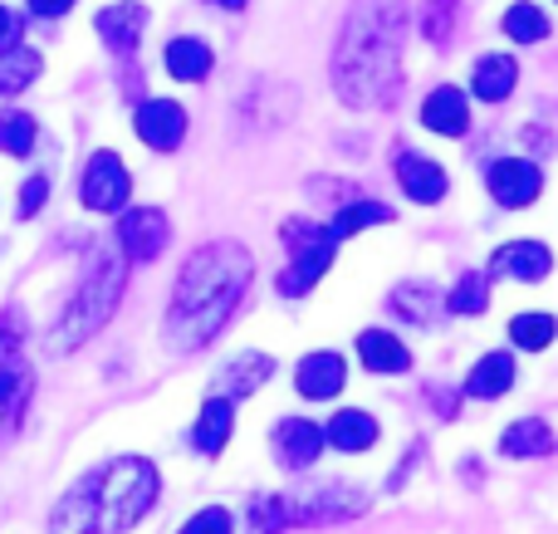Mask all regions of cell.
I'll return each mask as SVG.
<instances>
[{
	"mask_svg": "<svg viewBox=\"0 0 558 534\" xmlns=\"http://www.w3.org/2000/svg\"><path fill=\"white\" fill-rule=\"evenodd\" d=\"M255 280V255L241 241H211L182 265L172 284V304H167V349L196 353L231 324L241 300L251 294Z\"/></svg>",
	"mask_w": 558,
	"mask_h": 534,
	"instance_id": "cell-1",
	"label": "cell"
},
{
	"mask_svg": "<svg viewBox=\"0 0 558 534\" xmlns=\"http://www.w3.org/2000/svg\"><path fill=\"white\" fill-rule=\"evenodd\" d=\"M407 0H357L333 49V88L353 108L392 104L402 84Z\"/></svg>",
	"mask_w": 558,
	"mask_h": 534,
	"instance_id": "cell-2",
	"label": "cell"
},
{
	"mask_svg": "<svg viewBox=\"0 0 558 534\" xmlns=\"http://www.w3.org/2000/svg\"><path fill=\"white\" fill-rule=\"evenodd\" d=\"M162 476L147 457H118L84 476L54 510L59 534H128L157 506Z\"/></svg>",
	"mask_w": 558,
	"mask_h": 534,
	"instance_id": "cell-3",
	"label": "cell"
},
{
	"mask_svg": "<svg viewBox=\"0 0 558 534\" xmlns=\"http://www.w3.org/2000/svg\"><path fill=\"white\" fill-rule=\"evenodd\" d=\"M123 284H128V260L113 251V245H98L88 270H84V280H78V290L69 294L64 314H59V324H54L59 353L84 349V343L113 319L118 300H123Z\"/></svg>",
	"mask_w": 558,
	"mask_h": 534,
	"instance_id": "cell-4",
	"label": "cell"
},
{
	"mask_svg": "<svg viewBox=\"0 0 558 534\" xmlns=\"http://www.w3.org/2000/svg\"><path fill=\"white\" fill-rule=\"evenodd\" d=\"M279 241L294 251L289 270L279 275V294L299 300V294H308L318 280H324V270H333L338 241L324 231V226H308V221H284V226H279Z\"/></svg>",
	"mask_w": 558,
	"mask_h": 534,
	"instance_id": "cell-5",
	"label": "cell"
},
{
	"mask_svg": "<svg viewBox=\"0 0 558 534\" xmlns=\"http://www.w3.org/2000/svg\"><path fill=\"white\" fill-rule=\"evenodd\" d=\"M128 196H133V177H128L123 157L118 153H94L84 162V177H78V202L88 211H123Z\"/></svg>",
	"mask_w": 558,
	"mask_h": 534,
	"instance_id": "cell-6",
	"label": "cell"
},
{
	"mask_svg": "<svg viewBox=\"0 0 558 534\" xmlns=\"http://www.w3.org/2000/svg\"><path fill=\"white\" fill-rule=\"evenodd\" d=\"M167 235H172V226H167V216L157 211V206H133V211H123V221H118V245H123V260H133V265L157 260Z\"/></svg>",
	"mask_w": 558,
	"mask_h": 534,
	"instance_id": "cell-7",
	"label": "cell"
},
{
	"mask_svg": "<svg viewBox=\"0 0 558 534\" xmlns=\"http://www.w3.org/2000/svg\"><path fill=\"white\" fill-rule=\"evenodd\" d=\"M485 186H490V196L500 206H510V211H520V206H534L544 192V172L534 162H524V157H500V162L490 167V177H485Z\"/></svg>",
	"mask_w": 558,
	"mask_h": 534,
	"instance_id": "cell-8",
	"label": "cell"
},
{
	"mask_svg": "<svg viewBox=\"0 0 558 534\" xmlns=\"http://www.w3.org/2000/svg\"><path fill=\"white\" fill-rule=\"evenodd\" d=\"M133 128L153 153H177L182 137H186V108L172 104V98H147V104L137 108Z\"/></svg>",
	"mask_w": 558,
	"mask_h": 534,
	"instance_id": "cell-9",
	"label": "cell"
},
{
	"mask_svg": "<svg viewBox=\"0 0 558 534\" xmlns=\"http://www.w3.org/2000/svg\"><path fill=\"white\" fill-rule=\"evenodd\" d=\"M270 441L284 471H308L318 461V451H324V427L308 417H284V422H275Z\"/></svg>",
	"mask_w": 558,
	"mask_h": 534,
	"instance_id": "cell-10",
	"label": "cell"
},
{
	"mask_svg": "<svg viewBox=\"0 0 558 534\" xmlns=\"http://www.w3.org/2000/svg\"><path fill=\"white\" fill-rule=\"evenodd\" d=\"M397 182H402V192L412 196V202H422V206H436L446 192H451L446 167L432 162V157H422V153H412V147L397 157Z\"/></svg>",
	"mask_w": 558,
	"mask_h": 534,
	"instance_id": "cell-11",
	"label": "cell"
},
{
	"mask_svg": "<svg viewBox=\"0 0 558 534\" xmlns=\"http://www.w3.org/2000/svg\"><path fill=\"white\" fill-rule=\"evenodd\" d=\"M343 383H348V368L338 353H308V359H299V368H294V388H299V398H308V402L338 398Z\"/></svg>",
	"mask_w": 558,
	"mask_h": 534,
	"instance_id": "cell-12",
	"label": "cell"
},
{
	"mask_svg": "<svg viewBox=\"0 0 558 534\" xmlns=\"http://www.w3.org/2000/svg\"><path fill=\"white\" fill-rule=\"evenodd\" d=\"M94 29L104 35V45L113 49V54H133L137 39H143V29H147V5H137V0H123V5L98 10Z\"/></svg>",
	"mask_w": 558,
	"mask_h": 534,
	"instance_id": "cell-13",
	"label": "cell"
},
{
	"mask_svg": "<svg viewBox=\"0 0 558 534\" xmlns=\"http://www.w3.org/2000/svg\"><path fill=\"white\" fill-rule=\"evenodd\" d=\"M422 128H432V133H441V137H465L471 133V104H465L461 88H451V84L432 88L426 104H422Z\"/></svg>",
	"mask_w": 558,
	"mask_h": 534,
	"instance_id": "cell-14",
	"label": "cell"
},
{
	"mask_svg": "<svg viewBox=\"0 0 558 534\" xmlns=\"http://www.w3.org/2000/svg\"><path fill=\"white\" fill-rule=\"evenodd\" d=\"M377 437H383L377 417H373V412H357V408L333 412V417H328V427H324V447L348 451V457H357V451L377 447Z\"/></svg>",
	"mask_w": 558,
	"mask_h": 534,
	"instance_id": "cell-15",
	"label": "cell"
},
{
	"mask_svg": "<svg viewBox=\"0 0 558 534\" xmlns=\"http://www.w3.org/2000/svg\"><path fill=\"white\" fill-rule=\"evenodd\" d=\"M275 373V359L270 353H241V359H231L221 373H216V398H251V392H260L265 383H270Z\"/></svg>",
	"mask_w": 558,
	"mask_h": 534,
	"instance_id": "cell-16",
	"label": "cell"
},
{
	"mask_svg": "<svg viewBox=\"0 0 558 534\" xmlns=\"http://www.w3.org/2000/svg\"><path fill=\"white\" fill-rule=\"evenodd\" d=\"M231 427H235V402L231 398H206L202 412H196V427H192V447L202 457H221L226 441H231Z\"/></svg>",
	"mask_w": 558,
	"mask_h": 534,
	"instance_id": "cell-17",
	"label": "cell"
},
{
	"mask_svg": "<svg viewBox=\"0 0 558 534\" xmlns=\"http://www.w3.org/2000/svg\"><path fill=\"white\" fill-rule=\"evenodd\" d=\"M490 270L510 275V280H544V275L554 270V255H549V245H539V241H510L490 255Z\"/></svg>",
	"mask_w": 558,
	"mask_h": 534,
	"instance_id": "cell-18",
	"label": "cell"
},
{
	"mask_svg": "<svg viewBox=\"0 0 558 534\" xmlns=\"http://www.w3.org/2000/svg\"><path fill=\"white\" fill-rule=\"evenodd\" d=\"M162 64H167V74L182 78V84H202V78L211 74L216 54H211V45H206V39H196V35H177V39H167Z\"/></svg>",
	"mask_w": 558,
	"mask_h": 534,
	"instance_id": "cell-19",
	"label": "cell"
},
{
	"mask_svg": "<svg viewBox=\"0 0 558 534\" xmlns=\"http://www.w3.org/2000/svg\"><path fill=\"white\" fill-rule=\"evenodd\" d=\"M357 359L367 373H407L412 368V349L387 329H363L357 333Z\"/></svg>",
	"mask_w": 558,
	"mask_h": 534,
	"instance_id": "cell-20",
	"label": "cell"
},
{
	"mask_svg": "<svg viewBox=\"0 0 558 534\" xmlns=\"http://www.w3.org/2000/svg\"><path fill=\"white\" fill-rule=\"evenodd\" d=\"M514 84H520V64H514L510 54H481L475 59V74H471L475 98H485V104H505V98L514 94Z\"/></svg>",
	"mask_w": 558,
	"mask_h": 534,
	"instance_id": "cell-21",
	"label": "cell"
},
{
	"mask_svg": "<svg viewBox=\"0 0 558 534\" xmlns=\"http://www.w3.org/2000/svg\"><path fill=\"white\" fill-rule=\"evenodd\" d=\"M510 388H514V353H485L471 368V378H465V398H481V402L505 398Z\"/></svg>",
	"mask_w": 558,
	"mask_h": 534,
	"instance_id": "cell-22",
	"label": "cell"
},
{
	"mask_svg": "<svg viewBox=\"0 0 558 534\" xmlns=\"http://www.w3.org/2000/svg\"><path fill=\"white\" fill-rule=\"evenodd\" d=\"M500 451L505 457H514V461H534V457H549L554 451V432H549V422H539V417H520V422H510L505 427V437H500Z\"/></svg>",
	"mask_w": 558,
	"mask_h": 534,
	"instance_id": "cell-23",
	"label": "cell"
},
{
	"mask_svg": "<svg viewBox=\"0 0 558 534\" xmlns=\"http://www.w3.org/2000/svg\"><path fill=\"white\" fill-rule=\"evenodd\" d=\"M29 388H35V378H29L25 363H5V368H0V432L20 427L25 402H29Z\"/></svg>",
	"mask_w": 558,
	"mask_h": 534,
	"instance_id": "cell-24",
	"label": "cell"
},
{
	"mask_svg": "<svg viewBox=\"0 0 558 534\" xmlns=\"http://www.w3.org/2000/svg\"><path fill=\"white\" fill-rule=\"evenodd\" d=\"M436 310H446L441 304V294L432 290V284H422V280H407V284H397L392 290V314L397 319H412V324H432L436 319Z\"/></svg>",
	"mask_w": 558,
	"mask_h": 534,
	"instance_id": "cell-25",
	"label": "cell"
},
{
	"mask_svg": "<svg viewBox=\"0 0 558 534\" xmlns=\"http://www.w3.org/2000/svg\"><path fill=\"white\" fill-rule=\"evenodd\" d=\"M39 74V54L25 45H10L0 49V98L5 94H20V88H29Z\"/></svg>",
	"mask_w": 558,
	"mask_h": 534,
	"instance_id": "cell-26",
	"label": "cell"
},
{
	"mask_svg": "<svg viewBox=\"0 0 558 534\" xmlns=\"http://www.w3.org/2000/svg\"><path fill=\"white\" fill-rule=\"evenodd\" d=\"M387 221H392V206H383V202H353L348 211L333 216L328 235H333V241H348V235L367 231V226H387Z\"/></svg>",
	"mask_w": 558,
	"mask_h": 534,
	"instance_id": "cell-27",
	"label": "cell"
},
{
	"mask_svg": "<svg viewBox=\"0 0 558 534\" xmlns=\"http://www.w3.org/2000/svg\"><path fill=\"white\" fill-rule=\"evenodd\" d=\"M441 304L451 314H465V319H471V314H485V304H490V280H485L481 270H465L461 280L451 284V294H446Z\"/></svg>",
	"mask_w": 558,
	"mask_h": 534,
	"instance_id": "cell-28",
	"label": "cell"
},
{
	"mask_svg": "<svg viewBox=\"0 0 558 534\" xmlns=\"http://www.w3.org/2000/svg\"><path fill=\"white\" fill-rule=\"evenodd\" d=\"M500 25H505V35H510L514 45H539V39L549 35V20H544V10L530 5V0H520V5L505 10Z\"/></svg>",
	"mask_w": 558,
	"mask_h": 534,
	"instance_id": "cell-29",
	"label": "cell"
},
{
	"mask_svg": "<svg viewBox=\"0 0 558 534\" xmlns=\"http://www.w3.org/2000/svg\"><path fill=\"white\" fill-rule=\"evenodd\" d=\"M35 118L29 113H15V108H10V113H0V153L5 157H29V147H35Z\"/></svg>",
	"mask_w": 558,
	"mask_h": 534,
	"instance_id": "cell-30",
	"label": "cell"
},
{
	"mask_svg": "<svg viewBox=\"0 0 558 534\" xmlns=\"http://www.w3.org/2000/svg\"><path fill=\"white\" fill-rule=\"evenodd\" d=\"M510 339L524 353H544L554 343V319L549 314H520V319H510Z\"/></svg>",
	"mask_w": 558,
	"mask_h": 534,
	"instance_id": "cell-31",
	"label": "cell"
},
{
	"mask_svg": "<svg viewBox=\"0 0 558 534\" xmlns=\"http://www.w3.org/2000/svg\"><path fill=\"white\" fill-rule=\"evenodd\" d=\"M284 525H289L284 496H255V500H251V530H255V534H279Z\"/></svg>",
	"mask_w": 558,
	"mask_h": 534,
	"instance_id": "cell-32",
	"label": "cell"
},
{
	"mask_svg": "<svg viewBox=\"0 0 558 534\" xmlns=\"http://www.w3.org/2000/svg\"><path fill=\"white\" fill-rule=\"evenodd\" d=\"M177 534H235V520H231V510L206 506V510H196V515L186 520Z\"/></svg>",
	"mask_w": 558,
	"mask_h": 534,
	"instance_id": "cell-33",
	"label": "cell"
},
{
	"mask_svg": "<svg viewBox=\"0 0 558 534\" xmlns=\"http://www.w3.org/2000/svg\"><path fill=\"white\" fill-rule=\"evenodd\" d=\"M456 15H461V5H456V0H432V5H426L422 29H426V35H432V39H451Z\"/></svg>",
	"mask_w": 558,
	"mask_h": 534,
	"instance_id": "cell-34",
	"label": "cell"
},
{
	"mask_svg": "<svg viewBox=\"0 0 558 534\" xmlns=\"http://www.w3.org/2000/svg\"><path fill=\"white\" fill-rule=\"evenodd\" d=\"M45 196H49V177H29L25 186H20V221H29V216L39 211V206H45Z\"/></svg>",
	"mask_w": 558,
	"mask_h": 534,
	"instance_id": "cell-35",
	"label": "cell"
},
{
	"mask_svg": "<svg viewBox=\"0 0 558 534\" xmlns=\"http://www.w3.org/2000/svg\"><path fill=\"white\" fill-rule=\"evenodd\" d=\"M20 29H25V20H20L15 10H5V5H0V49L20 45Z\"/></svg>",
	"mask_w": 558,
	"mask_h": 534,
	"instance_id": "cell-36",
	"label": "cell"
},
{
	"mask_svg": "<svg viewBox=\"0 0 558 534\" xmlns=\"http://www.w3.org/2000/svg\"><path fill=\"white\" fill-rule=\"evenodd\" d=\"M69 5H74V0H29V10H35V15H45V20L69 15Z\"/></svg>",
	"mask_w": 558,
	"mask_h": 534,
	"instance_id": "cell-37",
	"label": "cell"
},
{
	"mask_svg": "<svg viewBox=\"0 0 558 534\" xmlns=\"http://www.w3.org/2000/svg\"><path fill=\"white\" fill-rule=\"evenodd\" d=\"M211 5H221V10H245L251 0H211Z\"/></svg>",
	"mask_w": 558,
	"mask_h": 534,
	"instance_id": "cell-38",
	"label": "cell"
}]
</instances>
